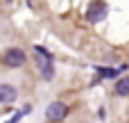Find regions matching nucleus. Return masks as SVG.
Returning a JSON list of instances; mask_svg holds the SVG:
<instances>
[{"instance_id": "nucleus-1", "label": "nucleus", "mask_w": 129, "mask_h": 123, "mask_svg": "<svg viewBox=\"0 0 129 123\" xmlns=\"http://www.w3.org/2000/svg\"><path fill=\"white\" fill-rule=\"evenodd\" d=\"M107 11H109V7H107L102 0H93V2L88 5V9H86V21H88V23H100V21H104Z\"/></svg>"}, {"instance_id": "nucleus-2", "label": "nucleus", "mask_w": 129, "mask_h": 123, "mask_svg": "<svg viewBox=\"0 0 129 123\" xmlns=\"http://www.w3.org/2000/svg\"><path fill=\"white\" fill-rule=\"evenodd\" d=\"M2 62H5L9 68H18V66H23V64L27 62V57H25V52H23L20 48H9V50H5Z\"/></svg>"}, {"instance_id": "nucleus-3", "label": "nucleus", "mask_w": 129, "mask_h": 123, "mask_svg": "<svg viewBox=\"0 0 129 123\" xmlns=\"http://www.w3.org/2000/svg\"><path fill=\"white\" fill-rule=\"evenodd\" d=\"M68 116V105H63V103H50L48 107H45V119L48 121H52V123H57V121H63Z\"/></svg>"}, {"instance_id": "nucleus-4", "label": "nucleus", "mask_w": 129, "mask_h": 123, "mask_svg": "<svg viewBox=\"0 0 129 123\" xmlns=\"http://www.w3.org/2000/svg\"><path fill=\"white\" fill-rule=\"evenodd\" d=\"M16 96H18L16 87H11V84H0V103H2V105H5V103H14Z\"/></svg>"}, {"instance_id": "nucleus-5", "label": "nucleus", "mask_w": 129, "mask_h": 123, "mask_svg": "<svg viewBox=\"0 0 129 123\" xmlns=\"http://www.w3.org/2000/svg\"><path fill=\"white\" fill-rule=\"evenodd\" d=\"M116 94H118V96H129V78L118 80V84H116Z\"/></svg>"}]
</instances>
